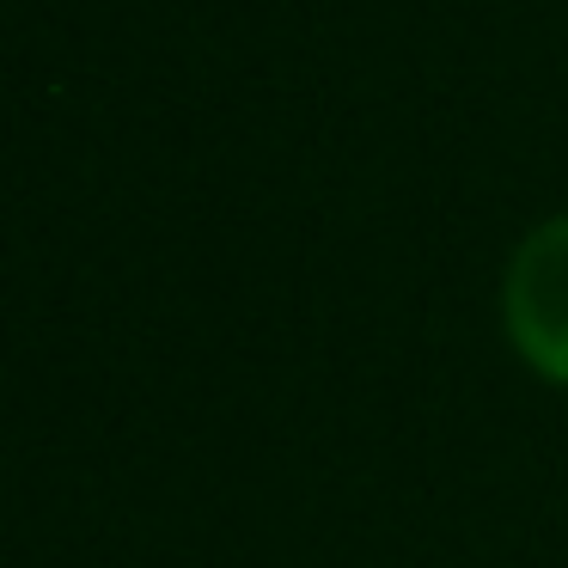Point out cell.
<instances>
[{"label": "cell", "instance_id": "obj_1", "mask_svg": "<svg viewBox=\"0 0 568 568\" xmlns=\"http://www.w3.org/2000/svg\"><path fill=\"white\" fill-rule=\"evenodd\" d=\"M501 324L514 355L568 392V214L538 221L501 275Z\"/></svg>", "mask_w": 568, "mask_h": 568}]
</instances>
